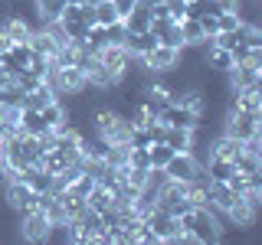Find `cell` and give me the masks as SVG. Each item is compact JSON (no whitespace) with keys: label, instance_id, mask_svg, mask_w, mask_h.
I'll use <instances>...</instances> for the list:
<instances>
[{"label":"cell","instance_id":"44dd1931","mask_svg":"<svg viewBox=\"0 0 262 245\" xmlns=\"http://www.w3.org/2000/svg\"><path fill=\"white\" fill-rule=\"evenodd\" d=\"M105 39H108L112 46H125V39H128V27H125V20H115L105 27Z\"/></svg>","mask_w":262,"mask_h":245},{"label":"cell","instance_id":"ac0fdd59","mask_svg":"<svg viewBox=\"0 0 262 245\" xmlns=\"http://www.w3.org/2000/svg\"><path fill=\"white\" fill-rule=\"evenodd\" d=\"M180 33H184V46H200L207 39V33L196 20H180Z\"/></svg>","mask_w":262,"mask_h":245},{"label":"cell","instance_id":"8fae6325","mask_svg":"<svg viewBox=\"0 0 262 245\" xmlns=\"http://www.w3.org/2000/svg\"><path fill=\"white\" fill-rule=\"evenodd\" d=\"M158 46V36H154L151 30H144V33H128V39H125V49L131 56H144V53H151V49Z\"/></svg>","mask_w":262,"mask_h":245},{"label":"cell","instance_id":"e0dca14e","mask_svg":"<svg viewBox=\"0 0 262 245\" xmlns=\"http://www.w3.org/2000/svg\"><path fill=\"white\" fill-rule=\"evenodd\" d=\"M66 10V0H36V13H39V20L49 23V20H59Z\"/></svg>","mask_w":262,"mask_h":245},{"label":"cell","instance_id":"484cf974","mask_svg":"<svg viewBox=\"0 0 262 245\" xmlns=\"http://www.w3.org/2000/svg\"><path fill=\"white\" fill-rule=\"evenodd\" d=\"M164 7H167V13L174 16V20L180 23L187 16V0H164Z\"/></svg>","mask_w":262,"mask_h":245},{"label":"cell","instance_id":"4316f807","mask_svg":"<svg viewBox=\"0 0 262 245\" xmlns=\"http://www.w3.org/2000/svg\"><path fill=\"white\" fill-rule=\"evenodd\" d=\"M196 23L203 27V33H207V36H216V33H220V27H216V16H210V13L196 16Z\"/></svg>","mask_w":262,"mask_h":245},{"label":"cell","instance_id":"5bb4252c","mask_svg":"<svg viewBox=\"0 0 262 245\" xmlns=\"http://www.w3.org/2000/svg\"><path fill=\"white\" fill-rule=\"evenodd\" d=\"M39 118H43V125L46 128H62L66 125V105L59 102V98H56V102H49L46 108H39Z\"/></svg>","mask_w":262,"mask_h":245},{"label":"cell","instance_id":"6da1fadb","mask_svg":"<svg viewBox=\"0 0 262 245\" xmlns=\"http://www.w3.org/2000/svg\"><path fill=\"white\" fill-rule=\"evenodd\" d=\"M16 216V232H20V239L27 242H46V232H49V219L43 209H23V212H13Z\"/></svg>","mask_w":262,"mask_h":245},{"label":"cell","instance_id":"ba28073f","mask_svg":"<svg viewBox=\"0 0 262 245\" xmlns=\"http://www.w3.org/2000/svg\"><path fill=\"white\" fill-rule=\"evenodd\" d=\"M158 118L167 128H187V131H193L196 125H200V114L190 111V108H184V105H164Z\"/></svg>","mask_w":262,"mask_h":245},{"label":"cell","instance_id":"7c38bea8","mask_svg":"<svg viewBox=\"0 0 262 245\" xmlns=\"http://www.w3.org/2000/svg\"><path fill=\"white\" fill-rule=\"evenodd\" d=\"M164 144H167L174 154L190 151V144H193V131H187V128H167V134H164Z\"/></svg>","mask_w":262,"mask_h":245},{"label":"cell","instance_id":"9a60e30c","mask_svg":"<svg viewBox=\"0 0 262 245\" xmlns=\"http://www.w3.org/2000/svg\"><path fill=\"white\" fill-rule=\"evenodd\" d=\"M207 65L213 72H229V69H233V53L223 49V46H213L207 53Z\"/></svg>","mask_w":262,"mask_h":245},{"label":"cell","instance_id":"8992f818","mask_svg":"<svg viewBox=\"0 0 262 245\" xmlns=\"http://www.w3.org/2000/svg\"><path fill=\"white\" fill-rule=\"evenodd\" d=\"M177 59H180V49H170V46H164V43H158L151 53L141 56L144 69H151V72H167V69H174Z\"/></svg>","mask_w":262,"mask_h":245},{"label":"cell","instance_id":"277c9868","mask_svg":"<svg viewBox=\"0 0 262 245\" xmlns=\"http://www.w3.org/2000/svg\"><path fill=\"white\" fill-rule=\"evenodd\" d=\"M144 226L151 229L161 242H177V235H180V219L170 216V212H164V209H158V206L144 216Z\"/></svg>","mask_w":262,"mask_h":245},{"label":"cell","instance_id":"2e32d148","mask_svg":"<svg viewBox=\"0 0 262 245\" xmlns=\"http://www.w3.org/2000/svg\"><path fill=\"white\" fill-rule=\"evenodd\" d=\"M233 170H239V174L243 177H252V174H259V170H262V157H259V154H239V157H236L233 160Z\"/></svg>","mask_w":262,"mask_h":245},{"label":"cell","instance_id":"7a4b0ae2","mask_svg":"<svg viewBox=\"0 0 262 245\" xmlns=\"http://www.w3.org/2000/svg\"><path fill=\"white\" fill-rule=\"evenodd\" d=\"M203 170V163L193 157L190 151H180V154H170V160L164 163V174L170 180H177V183H190V180Z\"/></svg>","mask_w":262,"mask_h":245},{"label":"cell","instance_id":"f1b7e54d","mask_svg":"<svg viewBox=\"0 0 262 245\" xmlns=\"http://www.w3.org/2000/svg\"><path fill=\"white\" fill-rule=\"evenodd\" d=\"M66 4H85V0H66Z\"/></svg>","mask_w":262,"mask_h":245},{"label":"cell","instance_id":"4fadbf2b","mask_svg":"<svg viewBox=\"0 0 262 245\" xmlns=\"http://www.w3.org/2000/svg\"><path fill=\"white\" fill-rule=\"evenodd\" d=\"M158 43L170 46V49H184V33H180V23H177V20H167V23L158 30Z\"/></svg>","mask_w":262,"mask_h":245},{"label":"cell","instance_id":"ffe728a7","mask_svg":"<svg viewBox=\"0 0 262 245\" xmlns=\"http://www.w3.org/2000/svg\"><path fill=\"white\" fill-rule=\"evenodd\" d=\"M115 20H121V16L112 7V0H95V23L98 27H108V23H115Z\"/></svg>","mask_w":262,"mask_h":245},{"label":"cell","instance_id":"d4e9b609","mask_svg":"<svg viewBox=\"0 0 262 245\" xmlns=\"http://www.w3.org/2000/svg\"><path fill=\"white\" fill-rule=\"evenodd\" d=\"M128 144H131V147H147V144H151L147 128H131V131H128Z\"/></svg>","mask_w":262,"mask_h":245},{"label":"cell","instance_id":"603a6c76","mask_svg":"<svg viewBox=\"0 0 262 245\" xmlns=\"http://www.w3.org/2000/svg\"><path fill=\"white\" fill-rule=\"evenodd\" d=\"M105 163H112V167H125V163H128V144H108V151H105Z\"/></svg>","mask_w":262,"mask_h":245},{"label":"cell","instance_id":"7402d4cb","mask_svg":"<svg viewBox=\"0 0 262 245\" xmlns=\"http://www.w3.org/2000/svg\"><path fill=\"white\" fill-rule=\"evenodd\" d=\"M170 154H174V151H170V147L167 144H147V157H151V167H164V163H167L170 160Z\"/></svg>","mask_w":262,"mask_h":245},{"label":"cell","instance_id":"5b68a950","mask_svg":"<svg viewBox=\"0 0 262 245\" xmlns=\"http://www.w3.org/2000/svg\"><path fill=\"white\" fill-rule=\"evenodd\" d=\"M226 82L233 92H239V88H262V65L256 62H236L233 69L226 72Z\"/></svg>","mask_w":262,"mask_h":245},{"label":"cell","instance_id":"52a82bcc","mask_svg":"<svg viewBox=\"0 0 262 245\" xmlns=\"http://www.w3.org/2000/svg\"><path fill=\"white\" fill-rule=\"evenodd\" d=\"M98 62L105 65V69H112V72H118V76H125V72L131 69V62H135V56L128 53L125 46H102L98 49Z\"/></svg>","mask_w":262,"mask_h":245},{"label":"cell","instance_id":"3957f363","mask_svg":"<svg viewBox=\"0 0 262 245\" xmlns=\"http://www.w3.org/2000/svg\"><path fill=\"white\" fill-rule=\"evenodd\" d=\"M0 193H4V206L13 209V212H23V209H33L39 200V193H33L27 183H20V180H7L4 186H0Z\"/></svg>","mask_w":262,"mask_h":245},{"label":"cell","instance_id":"d6986e66","mask_svg":"<svg viewBox=\"0 0 262 245\" xmlns=\"http://www.w3.org/2000/svg\"><path fill=\"white\" fill-rule=\"evenodd\" d=\"M4 33H7V36H10V43H27L33 30H30V27H27V23H23V20H16V16H10V20L4 23Z\"/></svg>","mask_w":262,"mask_h":245},{"label":"cell","instance_id":"cb8c5ba5","mask_svg":"<svg viewBox=\"0 0 262 245\" xmlns=\"http://www.w3.org/2000/svg\"><path fill=\"white\" fill-rule=\"evenodd\" d=\"M128 163L131 167H151V157H147V147H131L128 144Z\"/></svg>","mask_w":262,"mask_h":245},{"label":"cell","instance_id":"30bf717a","mask_svg":"<svg viewBox=\"0 0 262 245\" xmlns=\"http://www.w3.org/2000/svg\"><path fill=\"white\" fill-rule=\"evenodd\" d=\"M89 82L85 76L76 69V65H62L59 69V95H72V92H82Z\"/></svg>","mask_w":262,"mask_h":245},{"label":"cell","instance_id":"83f0119b","mask_svg":"<svg viewBox=\"0 0 262 245\" xmlns=\"http://www.w3.org/2000/svg\"><path fill=\"white\" fill-rule=\"evenodd\" d=\"M112 7L118 10V16H128L131 7H135V0H112Z\"/></svg>","mask_w":262,"mask_h":245},{"label":"cell","instance_id":"9c48e42d","mask_svg":"<svg viewBox=\"0 0 262 245\" xmlns=\"http://www.w3.org/2000/svg\"><path fill=\"white\" fill-rule=\"evenodd\" d=\"M207 196H210V206H216V209H229L233 206L236 200H239V196H236L233 190H229V183L226 180H210V190H207Z\"/></svg>","mask_w":262,"mask_h":245}]
</instances>
